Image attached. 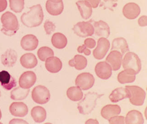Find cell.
<instances>
[{
    "label": "cell",
    "instance_id": "1",
    "mask_svg": "<svg viewBox=\"0 0 147 124\" xmlns=\"http://www.w3.org/2000/svg\"><path fill=\"white\" fill-rule=\"evenodd\" d=\"M30 11L23 13L21 21L24 25L29 28L41 25L44 19V14L41 5L37 4L29 8Z\"/></svg>",
    "mask_w": 147,
    "mask_h": 124
},
{
    "label": "cell",
    "instance_id": "2",
    "mask_svg": "<svg viewBox=\"0 0 147 124\" xmlns=\"http://www.w3.org/2000/svg\"><path fill=\"white\" fill-rule=\"evenodd\" d=\"M1 20L2 24V33L10 36L17 33L19 29V24L17 17L14 14L7 11L1 15Z\"/></svg>",
    "mask_w": 147,
    "mask_h": 124
},
{
    "label": "cell",
    "instance_id": "3",
    "mask_svg": "<svg viewBox=\"0 0 147 124\" xmlns=\"http://www.w3.org/2000/svg\"><path fill=\"white\" fill-rule=\"evenodd\" d=\"M103 96L96 92H88L84 99L78 104L79 113L84 115H89L94 109L97 105V100Z\"/></svg>",
    "mask_w": 147,
    "mask_h": 124
},
{
    "label": "cell",
    "instance_id": "4",
    "mask_svg": "<svg viewBox=\"0 0 147 124\" xmlns=\"http://www.w3.org/2000/svg\"><path fill=\"white\" fill-rule=\"evenodd\" d=\"M122 65L124 69L134 70L136 74L139 73L142 68L141 62L140 57L135 53L127 52L122 60Z\"/></svg>",
    "mask_w": 147,
    "mask_h": 124
},
{
    "label": "cell",
    "instance_id": "5",
    "mask_svg": "<svg viewBox=\"0 0 147 124\" xmlns=\"http://www.w3.org/2000/svg\"><path fill=\"white\" fill-rule=\"evenodd\" d=\"M125 88L129 90L131 103L135 106H141L144 104L146 98V92L144 89L137 86H126Z\"/></svg>",
    "mask_w": 147,
    "mask_h": 124
},
{
    "label": "cell",
    "instance_id": "6",
    "mask_svg": "<svg viewBox=\"0 0 147 124\" xmlns=\"http://www.w3.org/2000/svg\"><path fill=\"white\" fill-rule=\"evenodd\" d=\"M32 97L33 101L36 103L45 104L50 100V93L47 87L39 85L33 89L32 91Z\"/></svg>",
    "mask_w": 147,
    "mask_h": 124
},
{
    "label": "cell",
    "instance_id": "7",
    "mask_svg": "<svg viewBox=\"0 0 147 124\" xmlns=\"http://www.w3.org/2000/svg\"><path fill=\"white\" fill-rule=\"evenodd\" d=\"M73 31L76 35L80 38L91 36L94 33V28L90 21H81L74 25Z\"/></svg>",
    "mask_w": 147,
    "mask_h": 124
},
{
    "label": "cell",
    "instance_id": "8",
    "mask_svg": "<svg viewBox=\"0 0 147 124\" xmlns=\"http://www.w3.org/2000/svg\"><path fill=\"white\" fill-rule=\"evenodd\" d=\"M95 83V78L92 74L84 72L77 76L75 80V84L82 90L91 89Z\"/></svg>",
    "mask_w": 147,
    "mask_h": 124
},
{
    "label": "cell",
    "instance_id": "9",
    "mask_svg": "<svg viewBox=\"0 0 147 124\" xmlns=\"http://www.w3.org/2000/svg\"><path fill=\"white\" fill-rule=\"evenodd\" d=\"M110 47V42L106 38H100L98 40L97 47L93 50V56L97 60L102 59L105 56Z\"/></svg>",
    "mask_w": 147,
    "mask_h": 124
},
{
    "label": "cell",
    "instance_id": "10",
    "mask_svg": "<svg viewBox=\"0 0 147 124\" xmlns=\"http://www.w3.org/2000/svg\"><path fill=\"white\" fill-rule=\"evenodd\" d=\"M95 72L99 78L102 80H107L112 76V67L106 62H99L96 65Z\"/></svg>",
    "mask_w": 147,
    "mask_h": 124
},
{
    "label": "cell",
    "instance_id": "11",
    "mask_svg": "<svg viewBox=\"0 0 147 124\" xmlns=\"http://www.w3.org/2000/svg\"><path fill=\"white\" fill-rule=\"evenodd\" d=\"M123 56L119 51L113 50L107 56L106 61L111 66L112 70L116 71L121 68Z\"/></svg>",
    "mask_w": 147,
    "mask_h": 124
},
{
    "label": "cell",
    "instance_id": "12",
    "mask_svg": "<svg viewBox=\"0 0 147 124\" xmlns=\"http://www.w3.org/2000/svg\"><path fill=\"white\" fill-rule=\"evenodd\" d=\"M140 6L134 2L127 3L123 8V15L129 20L136 19L140 15Z\"/></svg>",
    "mask_w": 147,
    "mask_h": 124
},
{
    "label": "cell",
    "instance_id": "13",
    "mask_svg": "<svg viewBox=\"0 0 147 124\" xmlns=\"http://www.w3.org/2000/svg\"><path fill=\"white\" fill-rule=\"evenodd\" d=\"M36 76L34 72L28 71L22 74L19 80V84L22 88L29 89L35 84Z\"/></svg>",
    "mask_w": 147,
    "mask_h": 124
},
{
    "label": "cell",
    "instance_id": "14",
    "mask_svg": "<svg viewBox=\"0 0 147 124\" xmlns=\"http://www.w3.org/2000/svg\"><path fill=\"white\" fill-rule=\"evenodd\" d=\"M39 42L36 36L28 34L23 36L21 41V46L25 51H32L37 48Z\"/></svg>",
    "mask_w": 147,
    "mask_h": 124
},
{
    "label": "cell",
    "instance_id": "15",
    "mask_svg": "<svg viewBox=\"0 0 147 124\" xmlns=\"http://www.w3.org/2000/svg\"><path fill=\"white\" fill-rule=\"evenodd\" d=\"M0 83L6 90H11L17 86V81L8 72L2 70L0 72Z\"/></svg>",
    "mask_w": 147,
    "mask_h": 124
},
{
    "label": "cell",
    "instance_id": "16",
    "mask_svg": "<svg viewBox=\"0 0 147 124\" xmlns=\"http://www.w3.org/2000/svg\"><path fill=\"white\" fill-rule=\"evenodd\" d=\"M18 53L14 50L8 49L1 56V62L5 67H12L18 60Z\"/></svg>",
    "mask_w": 147,
    "mask_h": 124
},
{
    "label": "cell",
    "instance_id": "17",
    "mask_svg": "<svg viewBox=\"0 0 147 124\" xmlns=\"http://www.w3.org/2000/svg\"><path fill=\"white\" fill-rule=\"evenodd\" d=\"M10 113L16 117H25L28 112L27 105L23 102H13L9 107Z\"/></svg>",
    "mask_w": 147,
    "mask_h": 124
},
{
    "label": "cell",
    "instance_id": "18",
    "mask_svg": "<svg viewBox=\"0 0 147 124\" xmlns=\"http://www.w3.org/2000/svg\"><path fill=\"white\" fill-rule=\"evenodd\" d=\"M45 67L50 72L57 73L61 70L63 67V63L58 57L51 56L46 60Z\"/></svg>",
    "mask_w": 147,
    "mask_h": 124
},
{
    "label": "cell",
    "instance_id": "19",
    "mask_svg": "<svg viewBox=\"0 0 147 124\" xmlns=\"http://www.w3.org/2000/svg\"><path fill=\"white\" fill-rule=\"evenodd\" d=\"M95 34L102 38H109L110 35V28L108 23L102 20L95 21L93 24Z\"/></svg>",
    "mask_w": 147,
    "mask_h": 124
},
{
    "label": "cell",
    "instance_id": "20",
    "mask_svg": "<svg viewBox=\"0 0 147 124\" xmlns=\"http://www.w3.org/2000/svg\"><path fill=\"white\" fill-rule=\"evenodd\" d=\"M121 112V107L117 105H107L102 107L101 110L102 117L106 120L119 115Z\"/></svg>",
    "mask_w": 147,
    "mask_h": 124
},
{
    "label": "cell",
    "instance_id": "21",
    "mask_svg": "<svg viewBox=\"0 0 147 124\" xmlns=\"http://www.w3.org/2000/svg\"><path fill=\"white\" fill-rule=\"evenodd\" d=\"M82 17L87 20L91 17L92 13V7L88 1L85 0L78 1L76 3Z\"/></svg>",
    "mask_w": 147,
    "mask_h": 124
},
{
    "label": "cell",
    "instance_id": "22",
    "mask_svg": "<svg viewBox=\"0 0 147 124\" xmlns=\"http://www.w3.org/2000/svg\"><path fill=\"white\" fill-rule=\"evenodd\" d=\"M136 72L131 69H124L117 75V80L120 83L124 84L134 82L136 79Z\"/></svg>",
    "mask_w": 147,
    "mask_h": 124
},
{
    "label": "cell",
    "instance_id": "23",
    "mask_svg": "<svg viewBox=\"0 0 147 124\" xmlns=\"http://www.w3.org/2000/svg\"><path fill=\"white\" fill-rule=\"evenodd\" d=\"M129 91L126 88L119 87L112 91L109 96V98L111 102L116 103L123 99L129 98Z\"/></svg>",
    "mask_w": 147,
    "mask_h": 124
},
{
    "label": "cell",
    "instance_id": "24",
    "mask_svg": "<svg viewBox=\"0 0 147 124\" xmlns=\"http://www.w3.org/2000/svg\"><path fill=\"white\" fill-rule=\"evenodd\" d=\"M113 50L119 51L123 55L129 52V49L126 40L123 38H116L113 39L111 51Z\"/></svg>",
    "mask_w": 147,
    "mask_h": 124
},
{
    "label": "cell",
    "instance_id": "25",
    "mask_svg": "<svg viewBox=\"0 0 147 124\" xmlns=\"http://www.w3.org/2000/svg\"><path fill=\"white\" fill-rule=\"evenodd\" d=\"M46 8L51 15L57 16L61 14L64 10L63 1L59 2H53L47 0L46 3Z\"/></svg>",
    "mask_w": 147,
    "mask_h": 124
},
{
    "label": "cell",
    "instance_id": "26",
    "mask_svg": "<svg viewBox=\"0 0 147 124\" xmlns=\"http://www.w3.org/2000/svg\"><path fill=\"white\" fill-rule=\"evenodd\" d=\"M144 117L140 111L132 110L127 114L125 118L126 124H144Z\"/></svg>",
    "mask_w": 147,
    "mask_h": 124
},
{
    "label": "cell",
    "instance_id": "27",
    "mask_svg": "<svg viewBox=\"0 0 147 124\" xmlns=\"http://www.w3.org/2000/svg\"><path fill=\"white\" fill-rule=\"evenodd\" d=\"M20 63L23 67L26 69H32L36 66L38 61L34 54L28 53L21 56Z\"/></svg>",
    "mask_w": 147,
    "mask_h": 124
},
{
    "label": "cell",
    "instance_id": "28",
    "mask_svg": "<svg viewBox=\"0 0 147 124\" xmlns=\"http://www.w3.org/2000/svg\"><path fill=\"white\" fill-rule=\"evenodd\" d=\"M68 64L71 67H74L77 70H82L87 66L88 60L83 56L76 55L74 58L69 60Z\"/></svg>",
    "mask_w": 147,
    "mask_h": 124
},
{
    "label": "cell",
    "instance_id": "29",
    "mask_svg": "<svg viewBox=\"0 0 147 124\" xmlns=\"http://www.w3.org/2000/svg\"><path fill=\"white\" fill-rule=\"evenodd\" d=\"M51 42L53 45L59 49L64 48L67 44V39L66 36L60 32H57L53 35Z\"/></svg>",
    "mask_w": 147,
    "mask_h": 124
},
{
    "label": "cell",
    "instance_id": "30",
    "mask_svg": "<svg viewBox=\"0 0 147 124\" xmlns=\"http://www.w3.org/2000/svg\"><path fill=\"white\" fill-rule=\"evenodd\" d=\"M31 116L35 122L42 123L45 121L47 118V112L42 107L37 106L34 107L31 112Z\"/></svg>",
    "mask_w": 147,
    "mask_h": 124
},
{
    "label": "cell",
    "instance_id": "31",
    "mask_svg": "<svg viewBox=\"0 0 147 124\" xmlns=\"http://www.w3.org/2000/svg\"><path fill=\"white\" fill-rule=\"evenodd\" d=\"M29 92V89H24L20 86L18 87L11 92V98L15 101L24 100L28 97Z\"/></svg>",
    "mask_w": 147,
    "mask_h": 124
},
{
    "label": "cell",
    "instance_id": "32",
    "mask_svg": "<svg viewBox=\"0 0 147 124\" xmlns=\"http://www.w3.org/2000/svg\"><path fill=\"white\" fill-rule=\"evenodd\" d=\"M67 96L72 101H78L82 99L84 94L78 87L71 86L67 89Z\"/></svg>",
    "mask_w": 147,
    "mask_h": 124
},
{
    "label": "cell",
    "instance_id": "33",
    "mask_svg": "<svg viewBox=\"0 0 147 124\" xmlns=\"http://www.w3.org/2000/svg\"><path fill=\"white\" fill-rule=\"evenodd\" d=\"M54 55L53 50L47 46L41 47L37 51L38 57L42 62H45L48 58L53 56Z\"/></svg>",
    "mask_w": 147,
    "mask_h": 124
},
{
    "label": "cell",
    "instance_id": "34",
    "mask_svg": "<svg viewBox=\"0 0 147 124\" xmlns=\"http://www.w3.org/2000/svg\"><path fill=\"white\" fill-rule=\"evenodd\" d=\"M10 7L16 13H20L24 8V0H9Z\"/></svg>",
    "mask_w": 147,
    "mask_h": 124
},
{
    "label": "cell",
    "instance_id": "35",
    "mask_svg": "<svg viewBox=\"0 0 147 124\" xmlns=\"http://www.w3.org/2000/svg\"><path fill=\"white\" fill-rule=\"evenodd\" d=\"M44 28L47 35H50L55 31L56 26L52 21L47 20L44 23Z\"/></svg>",
    "mask_w": 147,
    "mask_h": 124
},
{
    "label": "cell",
    "instance_id": "36",
    "mask_svg": "<svg viewBox=\"0 0 147 124\" xmlns=\"http://www.w3.org/2000/svg\"><path fill=\"white\" fill-rule=\"evenodd\" d=\"M109 124H124L125 118L123 116L115 115L112 117L109 120Z\"/></svg>",
    "mask_w": 147,
    "mask_h": 124
},
{
    "label": "cell",
    "instance_id": "37",
    "mask_svg": "<svg viewBox=\"0 0 147 124\" xmlns=\"http://www.w3.org/2000/svg\"><path fill=\"white\" fill-rule=\"evenodd\" d=\"M84 45L88 48L92 49L95 47L96 43V41L93 39L91 38H88L86 39L84 42Z\"/></svg>",
    "mask_w": 147,
    "mask_h": 124
},
{
    "label": "cell",
    "instance_id": "38",
    "mask_svg": "<svg viewBox=\"0 0 147 124\" xmlns=\"http://www.w3.org/2000/svg\"><path fill=\"white\" fill-rule=\"evenodd\" d=\"M77 50L79 53H84L86 56H89L91 53V52L90 50L88 49L84 44L81 46H78Z\"/></svg>",
    "mask_w": 147,
    "mask_h": 124
},
{
    "label": "cell",
    "instance_id": "39",
    "mask_svg": "<svg viewBox=\"0 0 147 124\" xmlns=\"http://www.w3.org/2000/svg\"><path fill=\"white\" fill-rule=\"evenodd\" d=\"M138 25L141 27L147 26V15H142L139 18L138 21Z\"/></svg>",
    "mask_w": 147,
    "mask_h": 124
},
{
    "label": "cell",
    "instance_id": "40",
    "mask_svg": "<svg viewBox=\"0 0 147 124\" xmlns=\"http://www.w3.org/2000/svg\"><path fill=\"white\" fill-rule=\"evenodd\" d=\"M85 1L89 2L91 6L93 8H97L101 1V0H85Z\"/></svg>",
    "mask_w": 147,
    "mask_h": 124
},
{
    "label": "cell",
    "instance_id": "41",
    "mask_svg": "<svg viewBox=\"0 0 147 124\" xmlns=\"http://www.w3.org/2000/svg\"><path fill=\"white\" fill-rule=\"evenodd\" d=\"M7 7V0H0V12L4 11Z\"/></svg>",
    "mask_w": 147,
    "mask_h": 124
},
{
    "label": "cell",
    "instance_id": "42",
    "mask_svg": "<svg viewBox=\"0 0 147 124\" xmlns=\"http://www.w3.org/2000/svg\"><path fill=\"white\" fill-rule=\"evenodd\" d=\"M10 124H28V122L26 121H23L22 119H14L10 121L9 122Z\"/></svg>",
    "mask_w": 147,
    "mask_h": 124
},
{
    "label": "cell",
    "instance_id": "43",
    "mask_svg": "<svg viewBox=\"0 0 147 124\" xmlns=\"http://www.w3.org/2000/svg\"><path fill=\"white\" fill-rule=\"evenodd\" d=\"M99 122L97 119H90L89 120H87L85 122V124H99Z\"/></svg>",
    "mask_w": 147,
    "mask_h": 124
},
{
    "label": "cell",
    "instance_id": "44",
    "mask_svg": "<svg viewBox=\"0 0 147 124\" xmlns=\"http://www.w3.org/2000/svg\"><path fill=\"white\" fill-rule=\"evenodd\" d=\"M49 1L53 2H59L63 1V0H49Z\"/></svg>",
    "mask_w": 147,
    "mask_h": 124
},
{
    "label": "cell",
    "instance_id": "45",
    "mask_svg": "<svg viewBox=\"0 0 147 124\" xmlns=\"http://www.w3.org/2000/svg\"><path fill=\"white\" fill-rule=\"evenodd\" d=\"M1 117H2V114H1V111L0 110V120L1 119Z\"/></svg>",
    "mask_w": 147,
    "mask_h": 124
},
{
    "label": "cell",
    "instance_id": "46",
    "mask_svg": "<svg viewBox=\"0 0 147 124\" xmlns=\"http://www.w3.org/2000/svg\"><path fill=\"white\" fill-rule=\"evenodd\" d=\"M1 97V91H0V97Z\"/></svg>",
    "mask_w": 147,
    "mask_h": 124
}]
</instances>
